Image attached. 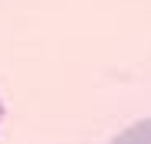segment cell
<instances>
[{
	"label": "cell",
	"instance_id": "1",
	"mask_svg": "<svg viewBox=\"0 0 151 144\" xmlns=\"http://www.w3.org/2000/svg\"><path fill=\"white\" fill-rule=\"evenodd\" d=\"M112 144H151V118H145V121L125 128L122 134H115Z\"/></svg>",
	"mask_w": 151,
	"mask_h": 144
},
{
	"label": "cell",
	"instance_id": "2",
	"mask_svg": "<svg viewBox=\"0 0 151 144\" xmlns=\"http://www.w3.org/2000/svg\"><path fill=\"white\" fill-rule=\"evenodd\" d=\"M0 125H4V102H0Z\"/></svg>",
	"mask_w": 151,
	"mask_h": 144
}]
</instances>
